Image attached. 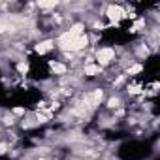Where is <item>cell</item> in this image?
Wrapping results in <instances>:
<instances>
[{
    "mask_svg": "<svg viewBox=\"0 0 160 160\" xmlns=\"http://www.w3.org/2000/svg\"><path fill=\"white\" fill-rule=\"evenodd\" d=\"M106 15L111 19V21H119V19H122V17H126V13H124V10L121 8V6H109L108 8V12H106Z\"/></svg>",
    "mask_w": 160,
    "mask_h": 160,
    "instance_id": "cell-3",
    "label": "cell"
},
{
    "mask_svg": "<svg viewBox=\"0 0 160 160\" xmlns=\"http://www.w3.org/2000/svg\"><path fill=\"white\" fill-rule=\"evenodd\" d=\"M108 106H109V108H119V106H121V100H119V98H109Z\"/></svg>",
    "mask_w": 160,
    "mask_h": 160,
    "instance_id": "cell-12",
    "label": "cell"
},
{
    "mask_svg": "<svg viewBox=\"0 0 160 160\" xmlns=\"http://www.w3.org/2000/svg\"><path fill=\"white\" fill-rule=\"evenodd\" d=\"M13 113H15V115H23V113H25V109H23V108H15V109H13Z\"/></svg>",
    "mask_w": 160,
    "mask_h": 160,
    "instance_id": "cell-14",
    "label": "cell"
},
{
    "mask_svg": "<svg viewBox=\"0 0 160 160\" xmlns=\"http://www.w3.org/2000/svg\"><path fill=\"white\" fill-rule=\"evenodd\" d=\"M130 92H132V94H138V92H139V85H132V87H130Z\"/></svg>",
    "mask_w": 160,
    "mask_h": 160,
    "instance_id": "cell-13",
    "label": "cell"
},
{
    "mask_svg": "<svg viewBox=\"0 0 160 160\" xmlns=\"http://www.w3.org/2000/svg\"><path fill=\"white\" fill-rule=\"evenodd\" d=\"M17 70H19L21 73H27V72H28V64H27V62H19V64H17Z\"/></svg>",
    "mask_w": 160,
    "mask_h": 160,
    "instance_id": "cell-11",
    "label": "cell"
},
{
    "mask_svg": "<svg viewBox=\"0 0 160 160\" xmlns=\"http://www.w3.org/2000/svg\"><path fill=\"white\" fill-rule=\"evenodd\" d=\"M6 149H8V147H6L4 143H0V154H4V152H6Z\"/></svg>",
    "mask_w": 160,
    "mask_h": 160,
    "instance_id": "cell-15",
    "label": "cell"
},
{
    "mask_svg": "<svg viewBox=\"0 0 160 160\" xmlns=\"http://www.w3.org/2000/svg\"><path fill=\"white\" fill-rule=\"evenodd\" d=\"M100 72H102L100 66H94V64H87V66H85V75H96V73H100Z\"/></svg>",
    "mask_w": 160,
    "mask_h": 160,
    "instance_id": "cell-6",
    "label": "cell"
},
{
    "mask_svg": "<svg viewBox=\"0 0 160 160\" xmlns=\"http://www.w3.org/2000/svg\"><path fill=\"white\" fill-rule=\"evenodd\" d=\"M51 70H53L55 73H58V75L66 73V66H64V64H60V62H51Z\"/></svg>",
    "mask_w": 160,
    "mask_h": 160,
    "instance_id": "cell-7",
    "label": "cell"
},
{
    "mask_svg": "<svg viewBox=\"0 0 160 160\" xmlns=\"http://www.w3.org/2000/svg\"><path fill=\"white\" fill-rule=\"evenodd\" d=\"M83 30H85V25L77 23V25H73V27L68 30V34H70V36H81V34H83Z\"/></svg>",
    "mask_w": 160,
    "mask_h": 160,
    "instance_id": "cell-5",
    "label": "cell"
},
{
    "mask_svg": "<svg viewBox=\"0 0 160 160\" xmlns=\"http://www.w3.org/2000/svg\"><path fill=\"white\" fill-rule=\"evenodd\" d=\"M57 43H58V47L62 51H77V49L87 47L89 38L85 34H81V36H70L68 32H64V34H60V38H58Z\"/></svg>",
    "mask_w": 160,
    "mask_h": 160,
    "instance_id": "cell-1",
    "label": "cell"
},
{
    "mask_svg": "<svg viewBox=\"0 0 160 160\" xmlns=\"http://www.w3.org/2000/svg\"><path fill=\"white\" fill-rule=\"evenodd\" d=\"M55 47V42H51V40H45V42H42V43H38L36 45V53H40V55H45L47 51H51Z\"/></svg>",
    "mask_w": 160,
    "mask_h": 160,
    "instance_id": "cell-4",
    "label": "cell"
},
{
    "mask_svg": "<svg viewBox=\"0 0 160 160\" xmlns=\"http://www.w3.org/2000/svg\"><path fill=\"white\" fill-rule=\"evenodd\" d=\"M12 28V25L8 23V19H2L0 21V32H6V30H10Z\"/></svg>",
    "mask_w": 160,
    "mask_h": 160,
    "instance_id": "cell-9",
    "label": "cell"
},
{
    "mask_svg": "<svg viewBox=\"0 0 160 160\" xmlns=\"http://www.w3.org/2000/svg\"><path fill=\"white\" fill-rule=\"evenodd\" d=\"M38 6H40V8H43V10H49V8H55V6H57V2H38Z\"/></svg>",
    "mask_w": 160,
    "mask_h": 160,
    "instance_id": "cell-10",
    "label": "cell"
},
{
    "mask_svg": "<svg viewBox=\"0 0 160 160\" xmlns=\"http://www.w3.org/2000/svg\"><path fill=\"white\" fill-rule=\"evenodd\" d=\"M113 58H115V51H113L111 47H102V49H98V51H96V60L100 62V66L109 64Z\"/></svg>",
    "mask_w": 160,
    "mask_h": 160,
    "instance_id": "cell-2",
    "label": "cell"
},
{
    "mask_svg": "<svg viewBox=\"0 0 160 160\" xmlns=\"http://www.w3.org/2000/svg\"><path fill=\"white\" fill-rule=\"evenodd\" d=\"M141 72V64H134L128 68V75H134V73H139Z\"/></svg>",
    "mask_w": 160,
    "mask_h": 160,
    "instance_id": "cell-8",
    "label": "cell"
}]
</instances>
